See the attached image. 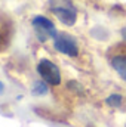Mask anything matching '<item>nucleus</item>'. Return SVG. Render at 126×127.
<instances>
[{
	"label": "nucleus",
	"mask_w": 126,
	"mask_h": 127,
	"mask_svg": "<svg viewBox=\"0 0 126 127\" xmlns=\"http://www.w3.org/2000/svg\"><path fill=\"white\" fill-rule=\"evenodd\" d=\"M33 93H34V95H37V96L46 95V93H48V86H46V83H43L42 80L36 81V83H34V86H33Z\"/></svg>",
	"instance_id": "obj_6"
},
{
	"label": "nucleus",
	"mask_w": 126,
	"mask_h": 127,
	"mask_svg": "<svg viewBox=\"0 0 126 127\" xmlns=\"http://www.w3.org/2000/svg\"><path fill=\"white\" fill-rule=\"evenodd\" d=\"M37 72L39 75L49 84L52 86H58L61 83V72L60 68L49 59H42L37 64Z\"/></svg>",
	"instance_id": "obj_2"
},
{
	"label": "nucleus",
	"mask_w": 126,
	"mask_h": 127,
	"mask_svg": "<svg viewBox=\"0 0 126 127\" xmlns=\"http://www.w3.org/2000/svg\"><path fill=\"white\" fill-rule=\"evenodd\" d=\"M122 102H123V97L120 95H111V96L107 97V103L110 106H120Z\"/></svg>",
	"instance_id": "obj_7"
},
{
	"label": "nucleus",
	"mask_w": 126,
	"mask_h": 127,
	"mask_svg": "<svg viewBox=\"0 0 126 127\" xmlns=\"http://www.w3.org/2000/svg\"><path fill=\"white\" fill-rule=\"evenodd\" d=\"M3 92H4V84H3V83L0 81V95H1Z\"/></svg>",
	"instance_id": "obj_8"
},
{
	"label": "nucleus",
	"mask_w": 126,
	"mask_h": 127,
	"mask_svg": "<svg viewBox=\"0 0 126 127\" xmlns=\"http://www.w3.org/2000/svg\"><path fill=\"white\" fill-rule=\"evenodd\" d=\"M54 46L58 52H61L67 56H77L79 55V46H77V41L68 35V34H57L55 38H54Z\"/></svg>",
	"instance_id": "obj_4"
},
{
	"label": "nucleus",
	"mask_w": 126,
	"mask_h": 127,
	"mask_svg": "<svg viewBox=\"0 0 126 127\" xmlns=\"http://www.w3.org/2000/svg\"><path fill=\"white\" fill-rule=\"evenodd\" d=\"M111 66L119 72V75L126 81V56L122 55H116L111 59Z\"/></svg>",
	"instance_id": "obj_5"
},
{
	"label": "nucleus",
	"mask_w": 126,
	"mask_h": 127,
	"mask_svg": "<svg viewBox=\"0 0 126 127\" xmlns=\"http://www.w3.org/2000/svg\"><path fill=\"white\" fill-rule=\"evenodd\" d=\"M122 37L125 38V41H126V28H123V30H122Z\"/></svg>",
	"instance_id": "obj_9"
},
{
	"label": "nucleus",
	"mask_w": 126,
	"mask_h": 127,
	"mask_svg": "<svg viewBox=\"0 0 126 127\" xmlns=\"http://www.w3.org/2000/svg\"><path fill=\"white\" fill-rule=\"evenodd\" d=\"M52 13L65 25H74L77 19V9L71 0H49Z\"/></svg>",
	"instance_id": "obj_1"
},
{
	"label": "nucleus",
	"mask_w": 126,
	"mask_h": 127,
	"mask_svg": "<svg viewBox=\"0 0 126 127\" xmlns=\"http://www.w3.org/2000/svg\"><path fill=\"white\" fill-rule=\"evenodd\" d=\"M31 24L40 41H46L48 38H55V35L58 34L55 24L46 16H36L31 21Z\"/></svg>",
	"instance_id": "obj_3"
}]
</instances>
